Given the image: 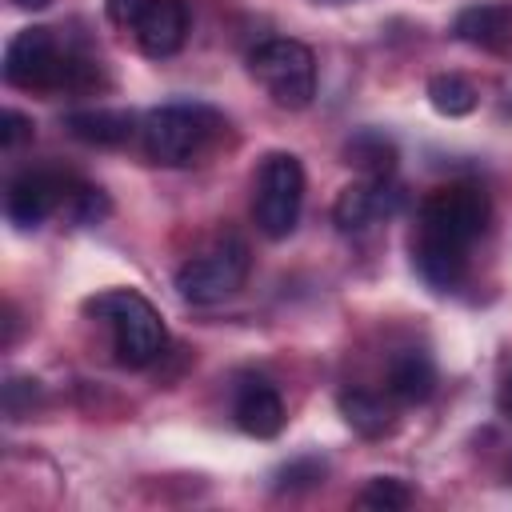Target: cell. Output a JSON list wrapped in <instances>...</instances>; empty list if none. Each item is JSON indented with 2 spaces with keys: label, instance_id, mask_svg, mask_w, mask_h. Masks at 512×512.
Segmentation results:
<instances>
[{
  "label": "cell",
  "instance_id": "obj_3",
  "mask_svg": "<svg viewBox=\"0 0 512 512\" xmlns=\"http://www.w3.org/2000/svg\"><path fill=\"white\" fill-rule=\"evenodd\" d=\"M248 72L252 80L268 92L276 108L300 112L316 96V56L308 44L292 36H272L248 52Z\"/></svg>",
  "mask_w": 512,
  "mask_h": 512
},
{
  "label": "cell",
  "instance_id": "obj_1",
  "mask_svg": "<svg viewBox=\"0 0 512 512\" xmlns=\"http://www.w3.org/2000/svg\"><path fill=\"white\" fill-rule=\"evenodd\" d=\"M84 312L112 328V348H116V360L124 368H148L164 352V340H168L164 320L156 316V308L140 292L108 288V292L92 296L84 304Z\"/></svg>",
  "mask_w": 512,
  "mask_h": 512
},
{
  "label": "cell",
  "instance_id": "obj_4",
  "mask_svg": "<svg viewBox=\"0 0 512 512\" xmlns=\"http://www.w3.org/2000/svg\"><path fill=\"white\" fill-rule=\"evenodd\" d=\"M304 208V164L292 152H268L256 172L252 220L268 240H284L296 232Z\"/></svg>",
  "mask_w": 512,
  "mask_h": 512
},
{
  "label": "cell",
  "instance_id": "obj_20",
  "mask_svg": "<svg viewBox=\"0 0 512 512\" xmlns=\"http://www.w3.org/2000/svg\"><path fill=\"white\" fill-rule=\"evenodd\" d=\"M320 480H324V460L308 456V460L284 464L280 476H276V488H280V492H296V488H312V484H320Z\"/></svg>",
  "mask_w": 512,
  "mask_h": 512
},
{
  "label": "cell",
  "instance_id": "obj_14",
  "mask_svg": "<svg viewBox=\"0 0 512 512\" xmlns=\"http://www.w3.org/2000/svg\"><path fill=\"white\" fill-rule=\"evenodd\" d=\"M436 388V364L420 348H400L388 360V396L400 404H424Z\"/></svg>",
  "mask_w": 512,
  "mask_h": 512
},
{
  "label": "cell",
  "instance_id": "obj_25",
  "mask_svg": "<svg viewBox=\"0 0 512 512\" xmlns=\"http://www.w3.org/2000/svg\"><path fill=\"white\" fill-rule=\"evenodd\" d=\"M16 8H24V12H40V8H48L52 0H12Z\"/></svg>",
  "mask_w": 512,
  "mask_h": 512
},
{
  "label": "cell",
  "instance_id": "obj_15",
  "mask_svg": "<svg viewBox=\"0 0 512 512\" xmlns=\"http://www.w3.org/2000/svg\"><path fill=\"white\" fill-rule=\"evenodd\" d=\"M64 128L84 144L112 148L136 132V120H132V112H120V108H80V112L64 116Z\"/></svg>",
  "mask_w": 512,
  "mask_h": 512
},
{
  "label": "cell",
  "instance_id": "obj_17",
  "mask_svg": "<svg viewBox=\"0 0 512 512\" xmlns=\"http://www.w3.org/2000/svg\"><path fill=\"white\" fill-rule=\"evenodd\" d=\"M344 164L360 168V172L372 176V180L392 176V168H396V144H392L384 132L364 128V132H356V136L344 144Z\"/></svg>",
  "mask_w": 512,
  "mask_h": 512
},
{
  "label": "cell",
  "instance_id": "obj_19",
  "mask_svg": "<svg viewBox=\"0 0 512 512\" xmlns=\"http://www.w3.org/2000/svg\"><path fill=\"white\" fill-rule=\"evenodd\" d=\"M360 504L364 508H380V512H400V508L412 504V492L396 476H372L364 484V492H360Z\"/></svg>",
  "mask_w": 512,
  "mask_h": 512
},
{
  "label": "cell",
  "instance_id": "obj_16",
  "mask_svg": "<svg viewBox=\"0 0 512 512\" xmlns=\"http://www.w3.org/2000/svg\"><path fill=\"white\" fill-rule=\"evenodd\" d=\"M340 412H344L348 428L360 432V436H384V432H392V404L380 392L344 388L340 392Z\"/></svg>",
  "mask_w": 512,
  "mask_h": 512
},
{
  "label": "cell",
  "instance_id": "obj_23",
  "mask_svg": "<svg viewBox=\"0 0 512 512\" xmlns=\"http://www.w3.org/2000/svg\"><path fill=\"white\" fill-rule=\"evenodd\" d=\"M144 4H148V0H104V12H108V20H112L116 28H128V32H132V24L140 20Z\"/></svg>",
  "mask_w": 512,
  "mask_h": 512
},
{
  "label": "cell",
  "instance_id": "obj_22",
  "mask_svg": "<svg viewBox=\"0 0 512 512\" xmlns=\"http://www.w3.org/2000/svg\"><path fill=\"white\" fill-rule=\"evenodd\" d=\"M32 400H36V380H8L4 384V412L12 420H20V412L32 408Z\"/></svg>",
  "mask_w": 512,
  "mask_h": 512
},
{
  "label": "cell",
  "instance_id": "obj_24",
  "mask_svg": "<svg viewBox=\"0 0 512 512\" xmlns=\"http://www.w3.org/2000/svg\"><path fill=\"white\" fill-rule=\"evenodd\" d=\"M500 408L512 416V372H508V380H504V388H500Z\"/></svg>",
  "mask_w": 512,
  "mask_h": 512
},
{
  "label": "cell",
  "instance_id": "obj_6",
  "mask_svg": "<svg viewBox=\"0 0 512 512\" xmlns=\"http://www.w3.org/2000/svg\"><path fill=\"white\" fill-rule=\"evenodd\" d=\"M80 60H68L52 28H24L4 48V80L12 88H60L72 84Z\"/></svg>",
  "mask_w": 512,
  "mask_h": 512
},
{
  "label": "cell",
  "instance_id": "obj_21",
  "mask_svg": "<svg viewBox=\"0 0 512 512\" xmlns=\"http://www.w3.org/2000/svg\"><path fill=\"white\" fill-rule=\"evenodd\" d=\"M24 140H32V120H28L24 112L8 108V112L0 116V148H4V152H16Z\"/></svg>",
  "mask_w": 512,
  "mask_h": 512
},
{
  "label": "cell",
  "instance_id": "obj_7",
  "mask_svg": "<svg viewBox=\"0 0 512 512\" xmlns=\"http://www.w3.org/2000/svg\"><path fill=\"white\" fill-rule=\"evenodd\" d=\"M484 228H488V196L472 184L436 188L420 204V232H428V236L468 248Z\"/></svg>",
  "mask_w": 512,
  "mask_h": 512
},
{
  "label": "cell",
  "instance_id": "obj_10",
  "mask_svg": "<svg viewBox=\"0 0 512 512\" xmlns=\"http://www.w3.org/2000/svg\"><path fill=\"white\" fill-rule=\"evenodd\" d=\"M132 36H136L140 52L152 60L180 52V44L188 36V4L184 0H148L140 20L132 24Z\"/></svg>",
  "mask_w": 512,
  "mask_h": 512
},
{
  "label": "cell",
  "instance_id": "obj_11",
  "mask_svg": "<svg viewBox=\"0 0 512 512\" xmlns=\"http://www.w3.org/2000/svg\"><path fill=\"white\" fill-rule=\"evenodd\" d=\"M232 420L240 424V432H248L256 440H272L284 428V400L264 376H244L236 384Z\"/></svg>",
  "mask_w": 512,
  "mask_h": 512
},
{
  "label": "cell",
  "instance_id": "obj_18",
  "mask_svg": "<svg viewBox=\"0 0 512 512\" xmlns=\"http://www.w3.org/2000/svg\"><path fill=\"white\" fill-rule=\"evenodd\" d=\"M476 100H480L476 88L464 76H456V72H436L428 80V104L440 116H468L476 108Z\"/></svg>",
  "mask_w": 512,
  "mask_h": 512
},
{
  "label": "cell",
  "instance_id": "obj_5",
  "mask_svg": "<svg viewBox=\"0 0 512 512\" xmlns=\"http://www.w3.org/2000/svg\"><path fill=\"white\" fill-rule=\"evenodd\" d=\"M252 268V252L244 240H220L216 248L192 256L176 272V292L184 304H216L232 296Z\"/></svg>",
  "mask_w": 512,
  "mask_h": 512
},
{
  "label": "cell",
  "instance_id": "obj_2",
  "mask_svg": "<svg viewBox=\"0 0 512 512\" xmlns=\"http://www.w3.org/2000/svg\"><path fill=\"white\" fill-rule=\"evenodd\" d=\"M220 128L224 120L208 104H160L144 116L140 140H144L148 160L164 168H184L216 140Z\"/></svg>",
  "mask_w": 512,
  "mask_h": 512
},
{
  "label": "cell",
  "instance_id": "obj_9",
  "mask_svg": "<svg viewBox=\"0 0 512 512\" xmlns=\"http://www.w3.org/2000/svg\"><path fill=\"white\" fill-rule=\"evenodd\" d=\"M64 200V180L56 176V172H20L12 184H8V192H4V216H8V224H16V228H40L52 212H56V204Z\"/></svg>",
  "mask_w": 512,
  "mask_h": 512
},
{
  "label": "cell",
  "instance_id": "obj_12",
  "mask_svg": "<svg viewBox=\"0 0 512 512\" xmlns=\"http://www.w3.org/2000/svg\"><path fill=\"white\" fill-rule=\"evenodd\" d=\"M412 268H416V276L432 292H452L464 280L468 248L452 244V240H440V236H428V232H416V240H412Z\"/></svg>",
  "mask_w": 512,
  "mask_h": 512
},
{
  "label": "cell",
  "instance_id": "obj_8",
  "mask_svg": "<svg viewBox=\"0 0 512 512\" xmlns=\"http://www.w3.org/2000/svg\"><path fill=\"white\" fill-rule=\"evenodd\" d=\"M400 204H404V192L392 188L388 176H380V180L364 176V180L340 188V196H336V204H332V224H336L340 232H364V228L376 224L380 216L400 212Z\"/></svg>",
  "mask_w": 512,
  "mask_h": 512
},
{
  "label": "cell",
  "instance_id": "obj_13",
  "mask_svg": "<svg viewBox=\"0 0 512 512\" xmlns=\"http://www.w3.org/2000/svg\"><path fill=\"white\" fill-rule=\"evenodd\" d=\"M456 40L472 44V48H504L512 40V4L504 0H480L456 12L452 20Z\"/></svg>",
  "mask_w": 512,
  "mask_h": 512
}]
</instances>
